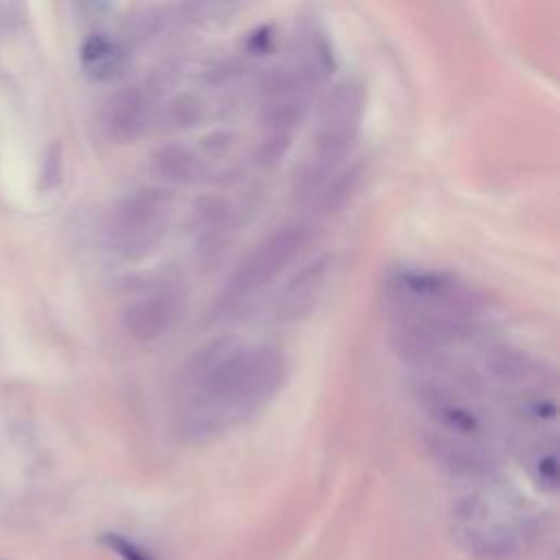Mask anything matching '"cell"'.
<instances>
[{
  "label": "cell",
  "instance_id": "cell-1",
  "mask_svg": "<svg viewBox=\"0 0 560 560\" xmlns=\"http://www.w3.org/2000/svg\"><path fill=\"white\" fill-rule=\"evenodd\" d=\"M287 363L267 344L215 341L182 375V430L189 438H209L248 421L283 388Z\"/></svg>",
  "mask_w": 560,
  "mask_h": 560
},
{
  "label": "cell",
  "instance_id": "cell-2",
  "mask_svg": "<svg viewBox=\"0 0 560 560\" xmlns=\"http://www.w3.org/2000/svg\"><path fill=\"white\" fill-rule=\"evenodd\" d=\"M386 304L399 348L416 359L469 337L482 318V298L469 285L432 270L397 272Z\"/></svg>",
  "mask_w": 560,
  "mask_h": 560
},
{
  "label": "cell",
  "instance_id": "cell-3",
  "mask_svg": "<svg viewBox=\"0 0 560 560\" xmlns=\"http://www.w3.org/2000/svg\"><path fill=\"white\" fill-rule=\"evenodd\" d=\"M363 116V88L354 82L339 84L322 112V125L315 138L313 153L298 173V191L304 198H315L324 186L339 175L348 153L354 147Z\"/></svg>",
  "mask_w": 560,
  "mask_h": 560
},
{
  "label": "cell",
  "instance_id": "cell-4",
  "mask_svg": "<svg viewBox=\"0 0 560 560\" xmlns=\"http://www.w3.org/2000/svg\"><path fill=\"white\" fill-rule=\"evenodd\" d=\"M309 237V228L302 224H289L274 231L233 272L226 283L222 302L228 307L239 304L272 285L276 276H281L289 267V263L304 250Z\"/></svg>",
  "mask_w": 560,
  "mask_h": 560
},
{
  "label": "cell",
  "instance_id": "cell-5",
  "mask_svg": "<svg viewBox=\"0 0 560 560\" xmlns=\"http://www.w3.org/2000/svg\"><path fill=\"white\" fill-rule=\"evenodd\" d=\"M171 198L160 189H142L127 196L112 213L110 235L125 252L151 248L169 217Z\"/></svg>",
  "mask_w": 560,
  "mask_h": 560
},
{
  "label": "cell",
  "instance_id": "cell-6",
  "mask_svg": "<svg viewBox=\"0 0 560 560\" xmlns=\"http://www.w3.org/2000/svg\"><path fill=\"white\" fill-rule=\"evenodd\" d=\"M311 101V77L307 73H276L263 90L261 116L276 136L287 132L304 116Z\"/></svg>",
  "mask_w": 560,
  "mask_h": 560
},
{
  "label": "cell",
  "instance_id": "cell-7",
  "mask_svg": "<svg viewBox=\"0 0 560 560\" xmlns=\"http://www.w3.org/2000/svg\"><path fill=\"white\" fill-rule=\"evenodd\" d=\"M182 318V298L173 289H160L132 302L123 315L125 331L138 344L162 339Z\"/></svg>",
  "mask_w": 560,
  "mask_h": 560
},
{
  "label": "cell",
  "instance_id": "cell-8",
  "mask_svg": "<svg viewBox=\"0 0 560 560\" xmlns=\"http://www.w3.org/2000/svg\"><path fill=\"white\" fill-rule=\"evenodd\" d=\"M149 114L147 97L136 88H125L105 108V132L116 142H132L145 132Z\"/></svg>",
  "mask_w": 560,
  "mask_h": 560
},
{
  "label": "cell",
  "instance_id": "cell-9",
  "mask_svg": "<svg viewBox=\"0 0 560 560\" xmlns=\"http://www.w3.org/2000/svg\"><path fill=\"white\" fill-rule=\"evenodd\" d=\"M151 173L160 182L189 184L202 173V160L184 145H166L151 155Z\"/></svg>",
  "mask_w": 560,
  "mask_h": 560
},
{
  "label": "cell",
  "instance_id": "cell-10",
  "mask_svg": "<svg viewBox=\"0 0 560 560\" xmlns=\"http://www.w3.org/2000/svg\"><path fill=\"white\" fill-rule=\"evenodd\" d=\"M425 406L440 427H445L451 438H473L480 432V421L464 403L456 401L451 395L432 390L425 397Z\"/></svg>",
  "mask_w": 560,
  "mask_h": 560
},
{
  "label": "cell",
  "instance_id": "cell-11",
  "mask_svg": "<svg viewBox=\"0 0 560 560\" xmlns=\"http://www.w3.org/2000/svg\"><path fill=\"white\" fill-rule=\"evenodd\" d=\"M324 276H326V261H313L309 267L302 270V274L289 283L285 296H283V302H281V309L287 313V315H298L302 311H307L315 296L320 294L322 285H324Z\"/></svg>",
  "mask_w": 560,
  "mask_h": 560
},
{
  "label": "cell",
  "instance_id": "cell-12",
  "mask_svg": "<svg viewBox=\"0 0 560 560\" xmlns=\"http://www.w3.org/2000/svg\"><path fill=\"white\" fill-rule=\"evenodd\" d=\"M121 60H123L121 49L103 36H92L90 40H86L82 49V64L92 79L112 77L119 71Z\"/></svg>",
  "mask_w": 560,
  "mask_h": 560
},
{
  "label": "cell",
  "instance_id": "cell-13",
  "mask_svg": "<svg viewBox=\"0 0 560 560\" xmlns=\"http://www.w3.org/2000/svg\"><path fill=\"white\" fill-rule=\"evenodd\" d=\"M101 545L112 549L121 560H153V556L149 551H145L140 545H136L134 540H129L121 534H114V532L103 534Z\"/></svg>",
  "mask_w": 560,
  "mask_h": 560
},
{
  "label": "cell",
  "instance_id": "cell-14",
  "mask_svg": "<svg viewBox=\"0 0 560 560\" xmlns=\"http://www.w3.org/2000/svg\"><path fill=\"white\" fill-rule=\"evenodd\" d=\"M200 116H202V108L191 97H182L173 103V119L182 125H191V123L200 121Z\"/></svg>",
  "mask_w": 560,
  "mask_h": 560
},
{
  "label": "cell",
  "instance_id": "cell-15",
  "mask_svg": "<svg viewBox=\"0 0 560 560\" xmlns=\"http://www.w3.org/2000/svg\"><path fill=\"white\" fill-rule=\"evenodd\" d=\"M538 471H540V477L549 482V486L556 484V458L553 456L543 458L538 464Z\"/></svg>",
  "mask_w": 560,
  "mask_h": 560
}]
</instances>
